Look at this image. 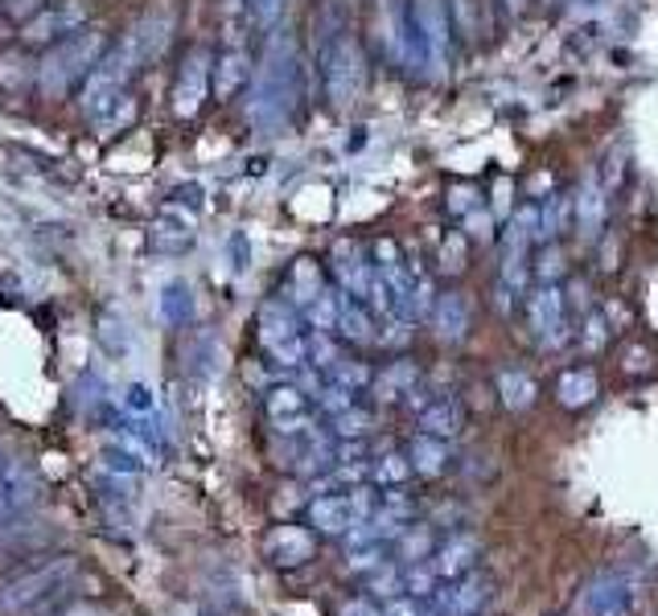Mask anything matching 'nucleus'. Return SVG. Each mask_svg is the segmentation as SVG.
Here are the masks:
<instances>
[{"instance_id":"1","label":"nucleus","mask_w":658,"mask_h":616,"mask_svg":"<svg viewBox=\"0 0 658 616\" xmlns=\"http://www.w3.org/2000/svg\"><path fill=\"white\" fill-rule=\"evenodd\" d=\"M79 580V559L75 554H58L37 568L21 571L13 580L0 584V616H33L42 608L66 601V592Z\"/></svg>"},{"instance_id":"2","label":"nucleus","mask_w":658,"mask_h":616,"mask_svg":"<svg viewBox=\"0 0 658 616\" xmlns=\"http://www.w3.org/2000/svg\"><path fill=\"white\" fill-rule=\"evenodd\" d=\"M108 54V37L103 30H79L63 37L58 46H50L37 62V91L46 99H63L70 87H79L83 78L91 75V66Z\"/></svg>"},{"instance_id":"3","label":"nucleus","mask_w":658,"mask_h":616,"mask_svg":"<svg viewBox=\"0 0 658 616\" xmlns=\"http://www.w3.org/2000/svg\"><path fill=\"white\" fill-rule=\"evenodd\" d=\"M136 46L132 42H120V46H108V54L95 62L91 75L79 82V111L83 116H95L108 99H116L120 91H128V78L136 70Z\"/></svg>"},{"instance_id":"4","label":"nucleus","mask_w":658,"mask_h":616,"mask_svg":"<svg viewBox=\"0 0 658 616\" xmlns=\"http://www.w3.org/2000/svg\"><path fill=\"white\" fill-rule=\"evenodd\" d=\"M87 21H91V4H87V0H54V4L25 16V25H21V46L25 50L58 46L63 37L87 30Z\"/></svg>"},{"instance_id":"5","label":"nucleus","mask_w":658,"mask_h":616,"mask_svg":"<svg viewBox=\"0 0 658 616\" xmlns=\"http://www.w3.org/2000/svg\"><path fill=\"white\" fill-rule=\"evenodd\" d=\"M206 75H210V58H206L202 50L189 54L186 66H182V75H177V87H173V111H177V116H194V111L202 108Z\"/></svg>"},{"instance_id":"6","label":"nucleus","mask_w":658,"mask_h":616,"mask_svg":"<svg viewBox=\"0 0 658 616\" xmlns=\"http://www.w3.org/2000/svg\"><path fill=\"white\" fill-rule=\"evenodd\" d=\"M314 551H317V542L305 526H276V530L267 535V554H272V563H281V568L309 563Z\"/></svg>"},{"instance_id":"7","label":"nucleus","mask_w":658,"mask_h":616,"mask_svg":"<svg viewBox=\"0 0 658 616\" xmlns=\"http://www.w3.org/2000/svg\"><path fill=\"white\" fill-rule=\"evenodd\" d=\"M428 559H432L428 568H432L437 580H465L473 568V559H478V542L465 539V535H457V539H449L445 547H437Z\"/></svg>"},{"instance_id":"8","label":"nucleus","mask_w":658,"mask_h":616,"mask_svg":"<svg viewBox=\"0 0 658 616\" xmlns=\"http://www.w3.org/2000/svg\"><path fill=\"white\" fill-rule=\"evenodd\" d=\"M309 518H314L317 530H326V535H342V530H350V526H354L359 509H354V497H350V493H333V497H321V502H314Z\"/></svg>"},{"instance_id":"9","label":"nucleus","mask_w":658,"mask_h":616,"mask_svg":"<svg viewBox=\"0 0 658 616\" xmlns=\"http://www.w3.org/2000/svg\"><path fill=\"white\" fill-rule=\"evenodd\" d=\"M132 120H136V95H132V91H120L116 99H108L103 108L95 111V116H87V123H91L95 136H111V132H124Z\"/></svg>"},{"instance_id":"10","label":"nucleus","mask_w":658,"mask_h":616,"mask_svg":"<svg viewBox=\"0 0 658 616\" xmlns=\"http://www.w3.org/2000/svg\"><path fill=\"white\" fill-rule=\"evenodd\" d=\"M169 30H173V13H149L132 30V46H136V54H141V62H149V58H157L161 50H165V42H169Z\"/></svg>"},{"instance_id":"11","label":"nucleus","mask_w":658,"mask_h":616,"mask_svg":"<svg viewBox=\"0 0 658 616\" xmlns=\"http://www.w3.org/2000/svg\"><path fill=\"white\" fill-rule=\"evenodd\" d=\"M502 391H511V395H506V403H511V407H523V403L531 399L535 386L527 383V378H518V374H506V378H502Z\"/></svg>"},{"instance_id":"12","label":"nucleus","mask_w":658,"mask_h":616,"mask_svg":"<svg viewBox=\"0 0 658 616\" xmlns=\"http://www.w3.org/2000/svg\"><path fill=\"white\" fill-rule=\"evenodd\" d=\"M408 477V461H399V457H387V464L375 473V481H404Z\"/></svg>"},{"instance_id":"13","label":"nucleus","mask_w":658,"mask_h":616,"mask_svg":"<svg viewBox=\"0 0 658 616\" xmlns=\"http://www.w3.org/2000/svg\"><path fill=\"white\" fill-rule=\"evenodd\" d=\"M342 616H383V613H379L375 604H371V596H359V601H350V604H346Z\"/></svg>"},{"instance_id":"14","label":"nucleus","mask_w":658,"mask_h":616,"mask_svg":"<svg viewBox=\"0 0 658 616\" xmlns=\"http://www.w3.org/2000/svg\"><path fill=\"white\" fill-rule=\"evenodd\" d=\"M227 4H239V0H227Z\"/></svg>"},{"instance_id":"15","label":"nucleus","mask_w":658,"mask_h":616,"mask_svg":"<svg viewBox=\"0 0 658 616\" xmlns=\"http://www.w3.org/2000/svg\"><path fill=\"white\" fill-rule=\"evenodd\" d=\"M33 4H37V0H33Z\"/></svg>"}]
</instances>
